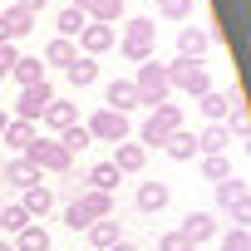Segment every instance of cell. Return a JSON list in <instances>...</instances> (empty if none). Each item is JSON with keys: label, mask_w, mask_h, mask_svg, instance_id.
I'll use <instances>...</instances> for the list:
<instances>
[{"label": "cell", "mask_w": 251, "mask_h": 251, "mask_svg": "<svg viewBox=\"0 0 251 251\" xmlns=\"http://www.w3.org/2000/svg\"><path fill=\"white\" fill-rule=\"evenodd\" d=\"M108 251H138V246H133V241H113Z\"/></svg>", "instance_id": "obj_42"}, {"label": "cell", "mask_w": 251, "mask_h": 251, "mask_svg": "<svg viewBox=\"0 0 251 251\" xmlns=\"http://www.w3.org/2000/svg\"><path fill=\"white\" fill-rule=\"evenodd\" d=\"M163 69H168V89H182V94H192V99L212 89V74H207L202 59H182V54H177V59L163 64Z\"/></svg>", "instance_id": "obj_3"}, {"label": "cell", "mask_w": 251, "mask_h": 251, "mask_svg": "<svg viewBox=\"0 0 251 251\" xmlns=\"http://www.w3.org/2000/svg\"><path fill=\"white\" fill-rule=\"evenodd\" d=\"M54 103V84L50 79H40V84H30V89H20V103H15V118H25V123H40V113Z\"/></svg>", "instance_id": "obj_7"}, {"label": "cell", "mask_w": 251, "mask_h": 251, "mask_svg": "<svg viewBox=\"0 0 251 251\" xmlns=\"http://www.w3.org/2000/svg\"><path fill=\"white\" fill-rule=\"evenodd\" d=\"M246 202H251V182H246V177L231 173V177L217 182V207H222V212H236V207H246Z\"/></svg>", "instance_id": "obj_9"}, {"label": "cell", "mask_w": 251, "mask_h": 251, "mask_svg": "<svg viewBox=\"0 0 251 251\" xmlns=\"http://www.w3.org/2000/svg\"><path fill=\"white\" fill-rule=\"evenodd\" d=\"M202 177H207V182H222V177H231V163H226V153H217V158H202Z\"/></svg>", "instance_id": "obj_34"}, {"label": "cell", "mask_w": 251, "mask_h": 251, "mask_svg": "<svg viewBox=\"0 0 251 251\" xmlns=\"http://www.w3.org/2000/svg\"><path fill=\"white\" fill-rule=\"evenodd\" d=\"M0 251H15V246H10V241H0Z\"/></svg>", "instance_id": "obj_45"}, {"label": "cell", "mask_w": 251, "mask_h": 251, "mask_svg": "<svg viewBox=\"0 0 251 251\" xmlns=\"http://www.w3.org/2000/svg\"><path fill=\"white\" fill-rule=\"evenodd\" d=\"M84 128H89V138H94V143H123V138H128V113L99 108V113L84 123Z\"/></svg>", "instance_id": "obj_6"}, {"label": "cell", "mask_w": 251, "mask_h": 251, "mask_svg": "<svg viewBox=\"0 0 251 251\" xmlns=\"http://www.w3.org/2000/svg\"><path fill=\"white\" fill-rule=\"evenodd\" d=\"M15 251H50V231L40 226V222H30L25 231H15V241H10Z\"/></svg>", "instance_id": "obj_30"}, {"label": "cell", "mask_w": 251, "mask_h": 251, "mask_svg": "<svg viewBox=\"0 0 251 251\" xmlns=\"http://www.w3.org/2000/svg\"><path fill=\"white\" fill-rule=\"evenodd\" d=\"M163 153H168L173 163H192V158H197V138H192L187 128H177V133L163 143Z\"/></svg>", "instance_id": "obj_26"}, {"label": "cell", "mask_w": 251, "mask_h": 251, "mask_svg": "<svg viewBox=\"0 0 251 251\" xmlns=\"http://www.w3.org/2000/svg\"><path fill=\"white\" fill-rule=\"evenodd\" d=\"M74 59H79V45H74V40H59V35H54V40L45 45V64H54V69H69Z\"/></svg>", "instance_id": "obj_24"}, {"label": "cell", "mask_w": 251, "mask_h": 251, "mask_svg": "<svg viewBox=\"0 0 251 251\" xmlns=\"http://www.w3.org/2000/svg\"><path fill=\"white\" fill-rule=\"evenodd\" d=\"M118 177H123V173H118L113 163H94V168L84 173V187H94V192H113V187H118Z\"/></svg>", "instance_id": "obj_27"}, {"label": "cell", "mask_w": 251, "mask_h": 251, "mask_svg": "<svg viewBox=\"0 0 251 251\" xmlns=\"http://www.w3.org/2000/svg\"><path fill=\"white\" fill-rule=\"evenodd\" d=\"M103 108H113V113H133V108H138V89H133V79H113V84L103 89Z\"/></svg>", "instance_id": "obj_12"}, {"label": "cell", "mask_w": 251, "mask_h": 251, "mask_svg": "<svg viewBox=\"0 0 251 251\" xmlns=\"http://www.w3.org/2000/svg\"><path fill=\"white\" fill-rule=\"evenodd\" d=\"M89 25V15L79 10V5H64L59 15H54V30H59V40H79V30Z\"/></svg>", "instance_id": "obj_23"}, {"label": "cell", "mask_w": 251, "mask_h": 251, "mask_svg": "<svg viewBox=\"0 0 251 251\" xmlns=\"http://www.w3.org/2000/svg\"><path fill=\"white\" fill-rule=\"evenodd\" d=\"M15 5H20V10H30V15H45L50 0H15Z\"/></svg>", "instance_id": "obj_41"}, {"label": "cell", "mask_w": 251, "mask_h": 251, "mask_svg": "<svg viewBox=\"0 0 251 251\" xmlns=\"http://www.w3.org/2000/svg\"><path fill=\"white\" fill-rule=\"evenodd\" d=\"M64 226H69V231H84V226H89V217H84V212L69 202V207H64Z\"/></svg>", "instance_id": "obj_39"}, {"label": "cell", "mask_w": 251, "mask_h": 251, "mask_svg": "<svg viewBox=\"0 0 251 251\" xmlns=\"http://www.w3.org/2000/svg\"><path fill=\"white\" fill-rule=\"evenodd\" d=\"M74 5H79L89 20H99V25H113V20H123V0H74Z\"/></svg>", "instance_id": "obj_21"}, {"label": "cell", "mask_w": 251, "mask_h": 251, "mask_svg": "<svg viewBox=\"0 0 251 251\" xmlns=\"http://www.w3.org/2000/svg\"><path fill=\"white\" fill-rule=\"evenodd\" d=\"M64 74H69V84H74V89H89V84L99 79V64H94L89 54H79V59H74V64H69Z\"/></svg>", "instance_id": "obj_31"}, {"label": "cell", "mask_w": 251, "mask_h": 251, "mask_svg": "<svg viewBox=\"0 0 251 251\" xmlns=\"http://www.w3.org/2000/svg\"><path fill=\"white\" fill-rule=\"evenodd\" d=\"M222 251H251V231H246V226H231V231L222 236Z\"/></svg>", "instance_id": "obj_37"}, {"label": "cell", "mask_w": 251, "mask_h": 251, "mask_svg": "<svg viewBox=\"0 0 251 251\" xmlns=\"http://www.w3.org/2000/svg\"><path fill=\"white\" fill-rule=\"evenodd\" d=\"M163 20H192V0H158Z\"/></svg>", "instance_id": "obj_35"}, {"label": "cell", "mask_w": 251, "mask_h": 251, "mask_svg": "<svg viewBox=\"0 0 251 251\" xmlns=\"http://www.w3.org/2000/svg\"><path fill=\"white\" fill-rule=\"evenodd\" d=\"M177 128H182V103H158V108L148 113V123L138 128V143H143V148H163Z\"/></svg>", "instance_id": "obj_2"}, {"label": "cell", "mask_w": 251, "mask_h": 251, "mask_svg": "<svg viewBox=\"0 0 251 251\" xmlns=\"http://www.w3.org/2000/svg\"><path fill=\"white\" fill-rule=\"evenodd\" d=\"M5 123H10V113H5V108H0V128H5Z\"/></svg>", "instance_id": "obj_44"}, {"label": "cell", "mask_w": 251, "mask_h": 251, "mask_svg": "<svg viewBox=\"0 0 251 251\" xmlns=\"http://www.w3.org/2000/svg\"><path fill=\"white\" fill-rule=\"evenodd\" d=\"M0 177H5L10 187H20V192H25V187H35V182H40V168L20 153V158H10V163H0Z\"/></svg>", "instance_id": "obj_14"}, {"label": "cell", "mask_w": 251, "mask_h": 251, "mask_svg": "<svg viewBox=\"0 0 251 251\" xmlns=\"http://www.w3.org/2000/svg\"><path fill=\"white\" fill-rule=\"evenodd\" d=\"M168 197H173V187H168V182H138V197H133V202H138V212H148V217H153V212H163V207H168Z\"/></svg>", "instance_id": "obj_18"}, {"label": "cell", "mask_w": 251, "mask_h": 251, "mask_svg": "<svg viewBox=\"0 0 251 251\" xmlns=\"http://www.w3.org/2000/svg\"><path fill=\"white\" fill-rule=\"evenodd\" d=\"M15 59H20V50H15V45H0V79H10Z\"/></svg>", "instance_id": "obj_38"}, {"label": "cell", "mask_w": 251, "mask_h": 251, "mask_svg": "<svg viewBox=\"0 0 251 251\" xmlns=\"http://www.w3.org/2000/svg\"><path fill=\"white\" fill-rule=\"evenodd\" d=\"M35 138H40V128H35V123H25V118H10L5 128H0V143H5V148H15V153H25Z\"/></svg>", "instance_id": "obj_16"}, {"label": "cell", "mask_w": 251, "mask_h": 251, "mask_svg": "<svg viewBox=\"0 0 251 251\" xmlns=\"http://www.w3.org/2000/svg\"><path fill=\"white\" fill-rule=\"evenodd\" d=\"M226 217H231V226H251V202L236 207V212H226Z\"/></svg>", "instance_id": "obj_40"}, {"label": "cell", "mask_w": 251, "mask_h": 251, "mask_svg": "<svg viewBox=\"0 0 251 251\" xmlns=\"http://www.w3.org/2000/svg\"><path fill=\"white\" fill-rule=\"evenodd\" d=\"M113 45H118V30H113V25L89 20V25L79 30V50H84L89 59H99V54H103V50H113Z\"/></svg>", "instance_id": "obj_8"}, {"label": "cell", "mask_w": 251, "mask_h": 251, "mask_svg": "<svg viewBox=\"0 0 251 251\" xmlns=\"http://www.w3.org/2000/svg\"><path fill=\"white\" fill-rule=\"evenodd\" d=\"M133 89H138V103L143 108H158V103H168V69L158 64V59H143L138 64V79H133Z\"/></svg>", "instance_id": "obj_4"}, {"label": "cell", "mask_w": 251, "mask_h": 251, "mask_svg": "<svg viewBox=\"0 0 251 251\" xmlns=\"http://www.w3.org/2000/svg\"><path fill=\"white\" fill-rule=\"evenodd\" d=\"M212 50V30H202V25H182L177 30V54L182 59H202Z\"/></svg>", "instance_id": "obj_10"}, {"label": "cell", "mask_w": 251, "mask_h": 251, "mask_svg": "<svg viewBox=\"0 0 251 251\" xmlns=\"http://www.w3.org/2000/svg\"><path fill=\"white\" fill-rule=\"evenodd\" d=\"M10 79H15L20 89H30V84H40V79H45V64H40L35 54H20V59H15V69H10Z\"/></svg>", "instance_id": "obj_29"}, {"label": "cell", "mask_w": 251, "mask_h": 251, "mask_svg": "<svg viewBox=\"0 0 251 251\" xmlns=\"http://www.w3.org/2000/svg\"><path fill=\"white\" fill-rule=\"evenodd\" d=\"M153 50H158V25H153L148 15L123 20V35H118V54H123V59H128V64H143V59H153Z\"/></svg>", "instance_id": "obj_1"}, {"label": "cell", "mask_w": 251, "mask_h": 251, "mask_svg": "<svg viewBox=\"0 0 251 251\" xmlns=\"http://www.w3.org/2000/svg\"><path fill=\"white\" fill-rule=\"evenodd\" d=\"M25 226H30V212H25L20 202H5V207H0V231L15 236V231H25Z\"/></svg>", "instance_id": "obj_32"}, {"label": "cell", "mask_w": 251, "mask_h": 251, "mask_svg": "<svg viewBox=\"0 0 251 251\" xmlns=\"http://www.w3.org/2000/svg\"><path fill=\"white\" fill-rule=\"evenodd\" d=\"M40 123H50L54 133H64V128H74V123H79V108H74V103H64V99H54V103L40 113Z\"/></svg>", "instance_id": "obj_22"}, {"label": "cell", "mask_w": 251, "mask_h": 251, "mask_svg": "<svg viewBox=\"0 0 251 251\" xmlns=\"http://www.w3.org/2000/svg\"><path fill=\"white\" fill-rule=\"evenodd\" d=\"M0 45H15V40H10V30H5V20H0Z\"/></svg>", "instance_id": "obj_43"}, {"label": "cell", "mask_w": 251, "mask_h": 251, "mask_svg": "<svg viewBox=\"0 0 251 251\" xmlns=\"http://www.w3.org/2000/svg\"><path fill=\"white\" fill-rule=\"evenodd\" d=\"M0 20H5L10 40H20V35H30V30L40 25V15H30V10H20V5H10V10H0Z\"/></svg>", "instance_id": "obj_28"}, {"label": "cell", "mask_w": 251, "mask_h": 251, "mask_svg": "<svg viewBox=\"0 0 251 251\" xmlns=\"http://www.w3.org/2000/svg\"><path fill=\"white\" fill-rule=\"evenodd\" d=\"M197 108H202V118H207V123H222V118H226V108H231V94L207 89V94H197Z\"/></svg>", "instance_id": "obj_25"}, {"label": "cell", "mask_w": 251, "mask_h": 251, "mask_svg": "<svg viewBox=\"0 0 251 251\" xmlns=\"http://www.w3.org/2000/svg\"><path fill=\"white\" fill-rule=\"evenodd\" d=\"M158 251H197V246H192V241L173 226V231H163V236H158Z\"/></svg>", "instance_id": "obj_36"}, {"label": "cell", "mask_w": 251, "mask_h": 251, "mask_svg": "<svg viewBox=\"0 0 251 251\" xmlns=\"http://www.w3.org/2000/svg\"><path fill=\"white\" fill-rule=\"evenodd\" d=\"M74 207H79L89 222H103V217H113V192H94V187H79Z\"/></svg>", "instance_id": "obj_11"}, {"label": "cell", "mask_w": 251, "mask_h": 251, "mask_svg": "<svg viewBox=\"0 0 251 251\" xmlns=\"http://www.w3.org/2000/svg\"><path fill=\"white\" fill-rule=\"evenodd\" d=\"M84 236H89V246H94V251H108L113 241H123V231H118V222H113V217L89 222V226H84Z\"/></svg>", "instance_id": "obj_20"}, {"label": "cell", "mask_w": 251, "mask_h": 251, "mask_svg": "<svg viewBox=\"0 0 251 251\" xmlns=\"http://www.w3.org/2000/svg\"><path fill=\"white\" fill-rule=\"evenodd\" d=\"M25 158H30L40 173H69V168H74V153H69L59 138H35V143L25 148Z\"/></svg>", "instance_id": "obj_5"}, {"label": "cell", "mask_w": 251, "mask_h": 251, "mask_svg": "<svg viewBox=\"0 0 251 251\" xmlns=\"http://www.w3.org/2000/svg\"><path fill=\"white\" fill-rule=\"evenodd\" d=\"M59 143H64L69 153H84L94 138H89V128H84V123H74V128H64V133H59Z\"/></svg>", "instance_id": "obj_33"}, {"label": "cell", "mask_w": 251, "mask_h": 251, "mask_svg": "<svg viewBox=\"0 0 251 251\" xmlns=\"http://www.w3.org/2000/svg\"><path fill=\"white\" fill-rule=\"evenodd\" d=\"M20 207L30 212V222H40V217L54 207V192H50L45 182H35V187H25V192H20Z\"/></svg>", "instance_id": "obj_19"}, {"label": "cell", "mask_w": 251, "mask_h": 251, "mask_svg": "<svg viewBox=\"0 0 251 251\" xmlns=\"http://www.w3.org/2000/svg\"><path fill=\"white\" fill-rule=\"evenodd\" d=\"M143 163H148V148L143 143H128V138L113 143V168L118 173H143Z\"/></svg>", "instance_id": "obj_17"}, {"label": "cell", "mask_w": 251, "mask_h": 251, "mask_svg": "<svg viewBox=\"0 0 251 251\" xmlns=\"http://www.w3.org/2000/svg\"><path fill=\"white\" fill-rule=\"evenodd\" d=\"M192 138H197V153H202V158H217V153H226V148L236 143V138L226 133V123H207V128L192 133Z\"/></svg>", "instance_id": "obj_13"}, {"label": "cell", "mask_w": 251, "mask_h": 251, "mask_svg": "<svg viewBox=\"0 0 251 251\" xmlns=\"http://www.w3.org/2000/svg\"><path fill=\"white\" fill-rule=\"evenodd\" d=\"M177 231H182L192 246H202V241H212V236H217V217H212V212H187Z\"/></svg>", "instance_id": "obj_15"}]
</instances>
